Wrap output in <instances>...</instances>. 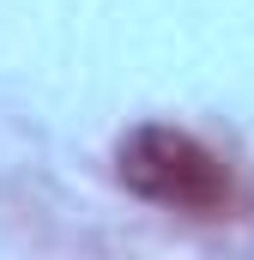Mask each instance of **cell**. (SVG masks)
Wrapping results in <instances>:
<instances>
[{"instance_id": "cell-1", "label": "cell", "mask_w": 254, "mask_h": 260, "mask_svg": "<svg viewBox=\"0 0 254 260\" xmlns=\"http://www.w3.org/2000/svg\"><path fill=\"white\" fill-rule=\"evenodd\" d=\"M115 176L127 194L151 206H176V212H218L230 200L224 164L188 127H170V121H139L115 145Z\"/></svg>"}]
</instances>
